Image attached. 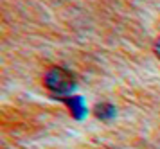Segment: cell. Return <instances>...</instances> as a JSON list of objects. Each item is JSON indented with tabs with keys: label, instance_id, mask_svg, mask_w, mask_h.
Instances as JSON below:
<instances>
[{
	"label": "cell",
	"instance_id": "1",
	"mask_svg": "<svg viewBox=\"0 0 160 149\" xmlns=\"http://www.w3.org/2000/svg\"><path fill=\"white\" fill-rule=\"evenodd\" d=\"M43 83L54 93H68V92H72L74 86H76V77L67 68L56 67V68H51L45 74Z\"/></svg>",
	"mask_w": 160,
	"mask_h": 149
},
{
	"label": "cell",
	"instance_id": "2",
	"mask_svg": "<svg viewBox=\"0 0 160 149\" xmlns=\"http://www.w3.org/2000/svg\"><path fill=\"white\" fill-rule=\"evenodd\" d=\"M68 104V108L72 110V113L76 119H81L83 115L87 113V108H85V104H83V99L81 97H67V99H63Z\"/></svg>",
	"mask_w": 160,
	"mask_h": 149
},
{
	"label": "cell",
	"instance_id": "3",
	"mask_svg": "<svg viewBox=\"0 0 160 149\" xmlns=\"http://www.w3.org/2000/svg\"><path fill=\"white\" fill-rule=\"evenodd\" d=\"M95 115H97L99 119H110V117L115 115V108L112 106V104H106V102L97 104V106H95Z\"/></svg>",
	"mask_w": 160,
	"mask_h": 149
},
{
	"label": "cell",
	"instance_id": "4",
	"mask_svg": "<svg viewBox=\"0 0 160 149\" xmlns=\"http://www.w3.org/2000/svg\"><path fill=\"white\" fill-rule=\"evenodd\" d=\"M155 54L160 57V38L157 40V43H155Z\"/></svg>",
	"mask_w": 160,
	"mask_h": 149
}]
</instances>
